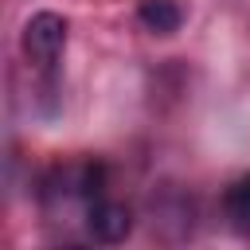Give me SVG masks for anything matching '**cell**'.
Instances as JSON below:
<instances>
[{
  "label": "cell",
  "mask_w": 250,
  "mask_h": 250,
  "mask_svg": "<svg viewBox=\"0 0 250 250\" xmlns=\"http://www.w3.org/2000/svg\"><path fill=\"white\" fill-rule=\"evenodd\" d=\"M129 230H133V207L121 203V199L102 195V199L94 203L90 219H86V234H90L94 242H125Z\"/></svg>",
  "instance_id": "3957f363"
},
{
  "label": "cell",
  "mask_w": 250,
  "mask_h": 250,
  "mask_svg": "<svg viewBox=\"0 0 250 250\" xmlns=\"http://www.w3.org/2000/svg\"><path fill=\"white\" fill-rule=\"evenodd\" d=\"M66 20L59 12H35L27 23H23V35H20V47H23V59L35 66V70H55L62 62V51H66Z\"/></svg>",
  "instance_id": "7a4b0ae2"
},
{
  "label": "cell",
  "mask_w": 250,
  "mask_h": 250,
  "mask_svg": "<svg viewBox=\"0 0 250 250\" xmlns=\"http://www.w3.org/2000/svg\"><path fill=\"white\" fill-rule=\"evenodd\" d=\"M105 195V168L102 160H66L55 164L39 184V207L47 223H82L90 219L94 203Z\"/></svg>",
  "instance_id": "6da1fadb"
},
{
  "label": "cell",
  "mask_w": 250,
  "mask_h": 250,
  "mask_svg": "<svg viewBox=\"0 0 250 250\" xmlns=\"http://www.w3.org/2000/svg\"><path fill=\"white\" fill-rule=\"evenodd\" d=\"M227 207H230V215H234V219H250V176H242V180L230 188Z\"/></svg>",
  "instance_id": "5b68a950"
},
{
  "label": "cell",
  "mask_w": 250,
  "mask_h": 250,
  "mask_svg": "<svg viewBox=\"0 0 250 250\" xmlns=\"http://www.w3.org/2000/svg\"><path fill=\"white\" fill-rule=\"evenodd\" d=\"M137 20H141L145 31H152V35H176L180 23H184V12H180L176 0H141Z\"/></svg>",
  "instance_id": "277c9868"
}]
</instances>
